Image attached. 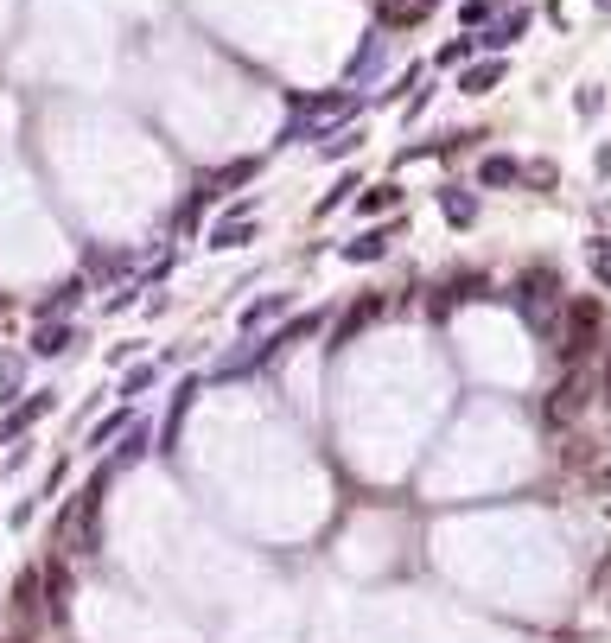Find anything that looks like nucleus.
I'll return each instance as SVG.
<instances>
[{
  "instance_id": "obj_12",
  "label": "nucleus",
  "mask_w": 611,
  "mask_h": 643,
  "mask_svg": "<svg viewBox=\"0 0 611 643\" xmlns=\"http://www.w3.org/2000/svg\"><path fill=\"white\" fill-rule=\"evenodd\" d=\"M395 204H401L395 185H370V191L357 198V211H363V217H382V211H395Z\"/></svg>"
},
{
  "instance_id": "obj_15",
  "label": "nucleus",
  "mask_w": 611,
  "mask_h": 643,
  "mask_svg": "<svg viewBox=\"0 0 611 643\" xmlns=\"http://www.w3.org/2000/svg\"><path fill=\"white\" fill-rule=\"evenodd\" d=\"M255 179V160H236V166H223L217 179H211V191H230V185H249Z\"/></svg>"
},
{
  "instance_id": "obj_11",
  "label": "nucleus",
  "mask_w": 611,
  "mask_h": 643,
  "mask_svg": "<svg viewBox=\"0 0 611 643\" xmlns=\"http://www.w3.org/2000/svg\"><path fill=\"white\" fill-rule=\"evenodd\" d=\"M382 249H389V236H382V230H363L357 242H344V262H376Z\"/></svg>"
},
{
  "instance_id": "obj_21",
  "label": "nucleus",
  "mask_w": 611,
  "mask_h": 643,
  "mask_svg": "<svg viewBox=\"0 0 611 643\" xmlns=\"http://www.w3.org/2000/svg\"><path fill=\"white\" fill-rule=\"evenodd\" d=\"M452 293H459V300H484V281H478V274H459Z\"/></svg>"
},
{
  "instance_id": "obj_16",
  "label": "nucleus",
  "mask_w": 611,
  "mask_h": 643,
  "mask_svg": "<svg viewBox=\"0 0 611 643\" xmlns=\"http://www.w3.org/2000/svg\"><path fill=\"white\" fill-rule=\"evenodd\" d=\"M128 427H134V414H128V408H121V414H109V421H102V427L90 433V446H109V440H115V433H128Z\"/></svg>"
},
{
  "instance_id": "obj_3",
  "label": "nucleus",
  "mask_w": 611,
  "mask_h": 643,
  "mask_svg": "<svg viewBox=\"0 0 611 643\" xmlns=\"http://www.w3.org/2000/svg\"><path fill=\"white\" fill-rule=\"evenodd\" d=\"M586 402H592V376L573 370V376H561V382L548 389V402H541V421H548V427H567V421H580V414H586Z\"/></svg>"
},
{
  "instance_id": "obj_1",
  "label": "nucleus",
  "mask_w": 611,
  "mask_h": 643,
  "mask_svg": "<svg viewBox=\"0 0 611 643\" xmlns=\"http://www.w3.org/2000/svg\"><path fill=\"white\" fill-rule=\"evenodd\" d=\"M102 491H109V472H96L90 491L71 503V516H64V542H77V554L102 548Z\"/></svg>"
},
{
  "instance_id": "obj_8",
  "label": "nucleus",
  "mask_w": 611,
  "mask_h": 643,
  "mask_svg": "<svg viewBox=\"0 0 611 643\" xmlns=\"http://www.w3.org/2000/svg\"><path fill=\"white\" fill-rule=\"evenodd\" d=\"M249 236H255V223H249V217H223L217 230H211V249H242Z\"/></svg>"
},
{
  "instance_id": "obj_19",
  "label": "nucleus",
  "mask_w": 611,
  "mask_h": 643,
  "mask_svg": "<svg viewBox=\"0 0 611 643\" xmlns=\"http://www.w3.org/2000/svg\"><path fill=\"white\" fill-rule=\"evenodd\" d=\"M446 217L452 223H471V217H478V204H471L465 191H446Z\"/></svg>"
},
{
  "instance_id": "obj_9",
  "label": "nucleus",
  "mask_w": 611,
  "mask_h": 643,
  "mask_svg": "<svg viewBox=\"0 0 611 643\" xmlns=\"http://www.w3.org/2000/svg\"><path fill=\"white\" fill-rule=\"evenodd\" d=\"M433 13V0H389L382 7V26H414V20H427Z\"/></svg>"
},
{
  "instance_id": "obj_13",
  "label": "nucleus",
  "mask_w": 611,
  "mask_h": 643,
  "mask_svg": "<svg viewBox=\"0 0 611 643\" xmlns=\"http://www.w3.org/2000/svg\"><path fill=\"white\" fill-rule=\"evenodd\" d=\"M191 395H198V382H179V395H172V414H166V440H172V446H179V427H185Z\"/></svg>"
},
{
  "instance_id": "obj_6",
  "label": "nucleus",
  "mask_w": 611,
  "mask_h": 643,
  "mask_svg": "<svg viewBox=\"0 0 611 643\" xmlns=\"http://www.w3.org/2000/svg\"><path fill=\"white\" fill-rule=\"evenodd\" d=\"M382 319V293H370V300H357L351 312H344V319H338V332H331V344H351L357 332H363V325H376Z\"/></svg>"
},
{
  "instance_id": "obj_4",
  "label": "nucleus",
  "mask_w": 611,
  "mask_h": 643,
  "mask_svg": "<svg viewBox=\"0 0 611 643\" xmlns=\"http://www.w3.org/2000/svg\"><path fill=\"white\" fill-rule=\"evenodd\" d=\"M554 300H561V281H554L548 268L522 274V293H516V306H522V319H529V325H548V312H554Z\"/></svg>"
},
{
  "instance_id": "obj_17",
  "label": "nucleus",
  "mask_w": 611,
  "mask_h": 643,
  "mask_svg": "<svg viewBox=\"0 0 611 643\" xmlns=\"http://www.w3.org/2000/svg\"><path fill=\"white\" fill-rule=\"evenodd\" d=\"M516 179H522L516 160H484V185H516Z\"/></svg>"
},
{
  "instance_id": "obj_22",
  "label": "nucleus",
  "mask_w": 611,
  "mask_h": 643,
  "mask_svg": "<svg viewBox=\"0 0 611 643\" xmlns=\"http://www.w3.org/2000/svg\"><path fill=\"white\" fill-rule=\"evenodd\" d=\"M592 268H599V281H611V249H599V255H592Z\"/></svg>"
},
{
  "instance_id": "obj_10",
  "label": "nucleus",
  "mask_w": 611,
  "mask_h": 643,
  "mask_svg": "<svg viewBox=\"0 0 611 643\" xmlns=\"http://www.w3.org/2000/svg\"><path fill=\"white\" fill-rule=\"evenodd\" d=\"M20 376H26V357L20 351H0V402L20 395Z\"/></svg>"
},
{
  "instance_id": "obj_7",
  "label": "nucleus",
  "mask_w": 611,
  "mask_h": 643,
  "mask_svg": "<svg viewBox=\"0 0 611 643\" xmlns=\"http://www.w3.org/2000/svg\"><path fill=\"white\" fill-rule=\"evenodd\" d=\"M45 612H51V618L71 612V573H64V567H51V573H45Z\"/></svg>"
},
{
  "instance_id": "obj_5",
  "label": "nucleus",
  "mask_w": 611,
  "mask_h": 643,
  "mask_svg": "<svg viewBox=\"0 0 611 643\" xmlns=\"http://www.w3.org/2000/svg\"><path fill=\"white\" fill-rule=\"evenodd\" d=\"M39 599H45V573H32V567H26L20 580H13V612H20V624H26V631L45 618V605H39Z\"/></svg>"
},
{
  "instance_id": "obj_14",
  "label": "nucleus",
  "mask_w": 611,
  "mask_h": 643,
  "mask_svg": "<svg viewBox=\"0 0 611 643\" xmlns=\"http://www.w3.org/2000/svg\"><path fill=\"white\" fill-rule=\"evenodd\" d=\"M71 325H45V332H39V344H32V351H39V357H64V351H71Z\"/></svg>"
},
{
  "instance_id": "obj_18",
  "label": "nucleus",
  "mask_w": 611,
  "mask_h": 643,
  "mask_svg": "<svg viewBox=\"0 0 611 643\" xmlns=\"http://www.w3.org/2000/svg\"><path fill=\"white\" fill-rule=\"evenodd\" d=\"M497 77H503V64H478V71H465V90H471V96H484Z\"/></svg>"
},
{
  "instance_id": "obj_20",
  "label": "nucleus",
  "mask_w": 611,
  "mask_h": 643,
  "mask_svg": "<svg viewBox=\"0 0 611 643\" xmlns=\"http://www.w3.org/2000/svg\"><path fill=\"white\" fill-rule=\"evenodd\" d=\"M274 312H281V300H261V306H249V312H242V325H249V332H255V325H268Z\"/></svg>"
},
{
  "instance_id": "obj_2",
  "label": "nucleus",
  "mask_w": 611,
  "mask_h": 643,
  "mask_svg": "<svg viewBox=\"0 0 611 643\" xmlns=\"http://www.w3.org/2000/svg\"><path fill=\"white\" fill-rule=\"evenodd\" d=\"M599 325H605L599 300H573L567 319H561V332H554V351H561L567 363H580V357L592 351V338H599Z\"/></svg>"
},
{
  "instance_id": "obj_23",
  "label": "nucleus",
  "mask_w": 611,
  "mask_h": 643,
  "mask_svg": "<svg viewBox=\"0 0 611 643\" xmlns=\"http://www.w3.org/2000/svg\"><path fill=\"white\" fill-rule=\"evenodd\" d=\"M605 586H611V567H605Z\"/></svg>"
}]
</instances>
